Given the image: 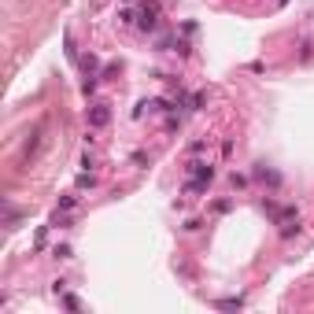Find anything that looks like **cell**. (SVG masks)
I'll return each instance as SVG.
<instances>
[{
  "label": "cell",
  "instance_id": "15",
  "mask_svg": "<svg viewBox=\"0 0 314 314\" xmlns=\"http://www.w3.org/2000/svg\"><path fill=\"white\" fill-rule=\"evenodd\" d=\"M82 92H85V96H92V92H96V78H92V74L82 82Z\"/></svg>",
  "mask_w": 314,
  "mask_h": 314
},
{
  "label": "cell",
  "instance_id": "4",
  "mask_svg": "<svg viewBox=\"0 0 314 314\" xmlns=\"http://www.w3.org/2000/svg\"><path fill=\"white\" fill-rule=\"evenodd\" d=\"M155 26H159V15H152V11H140L137 15V30H140V34H152Z\"/></svg>",
  "mask_w": 314,
  "mask_h": 314
},
{
  "label": "cell",
  "instance_id": "16",
  "mask_svg": "<svg viewBox=\"0 0 314 314\" xmlns=\"http://www.w3.org/2000/svg\"><path fill=\"white\" fill-rule=\"evenodd\" d=\"M78 207V196H63L59 200V211H74Z\"/></svg>",
  "mask_w": 314,
  "mask_h": 314
},
{
  "label": "cell",
  "instance_id": "7",
  "mask_svg": "<svg viewBox=\"0 0 314 314\" xmlns=\"http://www.w3.org/2000/svg\"><path fill=\"white\" fill-rule=\"evenodd\" d=\"M82 70H85V74H96V70H100V59L92 56V52H89V56H82Z\"/></svg>",
  "mask_w": 314,
  "mask_h": 314
},
{
  "label": "cell",
  "instance_id": "9",
  "mask_svg": "<svg viewBox=\"0 0 314 314\" xmlns=\"http://www.w3.org/2000/svg\"><path fill=\"white\" fill-rule=\"evenodd\" d=\"M203 104H207V92H192V96H188V111H200Z\"/></svg>",
  "mask_w": 314,
  "mask_h": 314
},
{
  "label": "cell",
  "instance_id": "19",
  "mask_svg": "<svg viewBox=\"0 0 314 314\" xmlns=\"http://www.w3.org/2000/svg\"><path fill=\"white\" fill-rule=\"evenodd\" d=\"M118 22L130 26V22H137V15H133V11H118Z\"/></svg>",
  "mask_w": 314,
  "mask_h": 314
},
{
  "label": "cell",
  "instance_id": "2",
  "mask_svg": "<svg viewBox=\"0 0 314 314\" xmlns=\"http://www.w3.org/2000/svg\"><path fill=\"white\" fill-rule=\"evenodd\" d=\"M107 122H111V111H107V104H92V107H89V126H92V130H104Z\"/></svg>",
  "mask_w": 314,
  "mask_h": 314
},
{
  "label": "cell",
  "instance_id": "12",
  "mask_svg": "<svg viewBox=\"0 0 314 314\" xmlns=\"http://www.w3.org/2000/svg\"><path fill=\"white\" fill-rule=\"evenodd\" d=\"M63 307H67V310H82V300L70 296V292H63Z\"/></svg>",
  "mask_w": 314,
  "mask_h": 314
},
{
  "label": "cell",
  "instance_id": "20",
  "mask_svg": "<svg viewBox=\"0 0 314 314\" xmlns=\"http://www.w3.org/2000/svg\"><path fill=\"white\" fill-rule=\"evenodd\" d=\"M203 222H200V218H188V222H185V233H196Z\"/></svg>",
  "mask_w": 314,
  "mask_h": 314
},
{
  "label": "cell",
  "instance_id": "8",
  "mask_svg": "<svg viewBox=\"0 0 314 314\" xmlns=\"http://www.w3.org/2000/svg\"><path fill=\"white\" fill-rule=\"evenodd\" d=\"M214 307H218V310H240V307H244V300H240V296H233V300H218Z\"/></svg>",
  "mask_w": 314,
  "mask_h": 314
},
{
  "label": "cell",
  "instance_id": "1",
  "mask_svg": "<svg viewBox=\"0 0 314 314\" xmlns=\"http://www.w3.org/2000/svg\"><path fill=\"white\" fill-rule=\"evenodd\" d=\"M251 178H255V181H262V185H270V188H281V174H277V170H270V166H262V163H255Z\"/></svg>",
  "mask_w": 314,
  "mask_h": 314
},
{
  "label": "cell",
  "instance_id": "5",
  "mask_svg": "<svg viewBox=\"0 0 314 314\" xmlns=\"http://www.w3.org/2000/svg\"><path fill=\"white\" fill-rule=\"evenodd\" d=\"M41 133H44V126H37V130L30 133V140H26V159H30V155H37V148H41Z\"/></svg>",
  "mask_w": 314,
  "mask_h": 314
},
{
  "label": "cell",
  "instance_id": "10",
  "mask_svg": "<svg viewBox=\"0 0 314 314\" xmlns=\"http://www.w3.org/2000/svg\"><path fill=\"white\" fill-rule=\"evenodd\" d=\"M211 211H214V214H229V211H233V200H214Z\"/></svg>",
  "mask_w": 314,
  "mask_h": 314
},
{
  "label": "cell",
  "instance_id": "13",
  "mask_svg": "<svg viewBox=\"0 0 314 314\" xmlns=\"http://www.w3.org/2000/svg\"><path fill=\"white\" fill-rule=\"evenodd\" d=\"M52 255H56V259H74V251H70V244H56Z\"/></svg>",
  "mask_w": 314,
  "mask_h": 314
},
{
  "label": "cell",
  "instance_id": "18",
  "mask_svg": "<svg viewBox=\"0 0 314 314\" xmlns=\"http://www.w3.org/2000/svg\"><path fill=\"white\" fill-rule=\"evenodd\" d=\"M229 181H233V188H248V178H244V174H233Z\"/></svg>",
  "mask_w": 314,
  "mask_h": 314
},
{
  "label": "cell",
  "instance_id": "3",
  "mask_svg": "<svg viewBox=\"0 0 314 314\" xmlns=\"http://www.w3.org/2000/svg\"><path fill=\"white\" fill-rule=\"evenodd\" d=\"M185 174H192V178H203V181H214V166L211 163H200V159H192L185 166Z\"/></svg>",
  "mask_w": 314,
  "mask_h": 314
},
{
  "label": "cell",
  "instance_id": "17",
  "mask_svg": "<svg viewBox=\"0 0 314 314\" xmlns=\"http://www.w3.org/2000/svg\"><path fill=\"white\" fill-rule=\"evenodd\" d=\"M188 152H192V155H200V152H207V140H192V144H188Z\"/></svg>",
  "mask_w": 314,
  "mask_h": 314
},
{
  "label": "cell",
  "instance_id": "6",
  "mask_svg": "<svg viewBox=\"0 0 314 314\" xmlns=\"http://www.w3.org/2000/svg\"><path fill=\"white\" fill-rule=\"evenodd\" d=\"M292 237H300V218L285 222V229H281V240H292Z\"/></svg>",
  "mask_w": 314,
  "mask_h": 314
},
{
  "label": "cell",
  "instance_id": "11",
  "mask_svg": "<svg viewBox=\"0 0 314 314\" xmlns=\"http://www.w3.org/2000/svg\"><path fill=\"white\" fill-rule=\"evenodd\" d=\"M170 52H178V56H192V44L181 41V37H174V49H170Z\"/></svg>",
  "mask_w": 314,
  "mask_h": 314
},
{
  "label": "cell",
  "instance_id": "14",
  "mask_svg": "<svg viewBox=\"0 0 314 314\" xmlns=\"http://www.w3.org/2000/svg\"><path fill=\"white\" fill-rule=\"evenodd\" d=\"M92 185H96V178H92L89 170H85V174H78V188H92Z\"/></svg>",
  "mask_w": 314,
  "mask_h": 314
}]
</instances>
